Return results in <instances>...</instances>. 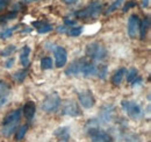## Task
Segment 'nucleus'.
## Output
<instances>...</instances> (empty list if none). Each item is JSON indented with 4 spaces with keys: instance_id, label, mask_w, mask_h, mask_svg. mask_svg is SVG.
Here are the masks:
<instances>
[{
    "instance_id": "nucleus-1",
    "label": "nucleus",
    "mask_w": 151,
    "mask_h": 142,
    "mask_svg": "<svg viewBox=\"0 0 151 142\" xmlns=\"http://www.w3.org/2000/svg\"><path fill=\"white\" fill-rule=\"evenodd\" d=\"M21 120V111L20 109H14L9 112L2 122V134L5 136H11L18 128Z\"/></svg>"
},
{
    "instance_id": "nucleus-2",
    "label": "nucleus",
    "mask_w": 151,
    "mask_h": 142,
    "mask_svg": "<svg viewBox=\"0 0 151 142\" xmlns=\"http://www.w3.org/2000/svg\"><path fill=\"white\" fill-rule=\"evenodd\" d=\"M101 11H102V4L99 1H93L87 7H85L84 9L77 12L76 15L79 19H83V20L95 19L101 14Z\"/></svg>"
},
{
    "instance_id": "nucleus-3",
    "label": "nucleus",
    "mask_w": 151,
    "mask_h": 142,
    "mask_svg": "<svg viewBox=\"0 0 151 142\" xmlns=\"http://www.w3.org/2000/svg\"><path fill=\"white\" fill-rule=\"evenodd\" d=\"M86 55L96 62H101L107 58V50L99 42H92L86 47Z\"/></svg>"
},
{
    "instance_id": "nucleus-4",
    "label": "nucleus",
    "mask_w": 151,
    "mask_h": 142,
    "mask_svg": "<svg viewBox=\"0 0 151 142\" xmlns=\"http://www.w3.org/2000/svg\"><path fill=\"white\" fill-rule=\"evenodd\" d=\"M60 97L58 96L57 92H52L50 94H48L45 97V99L42 103V109L47 113H51L58 109V107L60 106Z\"/></svg>"
},
{
    "instance_id": "nucleus-5",
    "label": "nucleus",
    "mask_w": 151,
    "mask_h": 142,
    "mask_svg": "<svg viewBox=\"0 0 151 142\" xmlns=\"http://www.w3.org/2000/svg\"><path fill=\"white\" fill-rule=\"evenodd\" d=\"M122 108L132 119H139L143 115V111H142L141 106L138 104H136L135 101L123 100L122 101Z\"/></svg>"
},
{
    "instance_id": "nucleus-6",
    "label": "nucleus",
    "mask_w": 151,
    "mask_h": 142,
    "mask_svg": "<svg viewBox=\"0 0 151 142\" xmlns=\"http://www.w3.org/2000/svg\"><path fill=\"white\" fill-rule=\"evenodd\" d=\"M88 134L92 138V142H112V138L98 127H90Z\"/></svg>"
},
{
    "instance_id": "nucleus-7",
    "label": "nucleus",
    "mask_w": 151,
    "mask_h": 142,
    "mask_svg": "<svg viewBox=\"0 0 151 142\" xmlns=\"http://www.w3.org/2000/svg\"><path fill=\"white\" fill-rule=\"evenodd\" d=\"M62 114L69 115V117H79V115H81V112L76 101L69 100V101L64 103V105L62 107Z\"/></svg>"
},
{
    "instance_id": "nucleus-8",
    "label": "nucleus",
    "mask_w": 151,
    "mask_h": 142,
    "mask_svg": "<svg viewBox=\"0 0 151 142\" xmlns=\"http://www.w3.org/2000/svg\"><path fill=\"white\" fill-rule=\"evenodd\" d=\"M78 99H79V103L80 105L84 107V108H92L95 104V99L92 94L91 91H84V92H80L78 94Z\"/></svg>"
},
{
    "instance_id": "nucleus-9",
    "label": "nucleus",
    "mask_w": 151,
    "mask_h": 142,
    "mask_svg": "<svg viewBox=\"0 0 151 142\" xmlns=\"http://www.w3.org/2000/svg\"><path fill=\"white\" fill-rule=\"evenodd\" d=\"M139 22L141 20L137 14H132L128 20V34L132 38H136L139 30Z\"/></svg>"
},
{
    "instance_id": "nucleus-10",
    "label": "nucleus",
    "mask_w": 151,
    "mask_h": 142,
    "mask_svg": "<svg viewBox=\"0 0 151 142\" xmlns=\"http://www.w3.org/2000/svg\"><path fill=\"white\" fill-rule=\"evenodd\" d=\"M54 54H55V59H56V67L57 68H63L66 64L68 61V53L63 47L57 46L54 49Z\"/></svg>"
},
{
    "instance_id": "nucleus-11",
    "label": "nucleus",
    "mask_w": 151,
    "mask_h": 142,
    "mask_svg": "<svg viewBox=\"0 0 151 142\" xmlns=\"http://www.w3.org/2000/svg\"><path fill=\"white\" fill-rule=\"evenodd\" d=\"M11 97V86L8 83L0 80V107L4 106Z\"/></svg>"
},
{
    "instance_id": "nucleus-12",
    "label": "nucleus",
    "mask_w": 151,
    "mask_h": 142,
    "mask_svg": "<svg viewBox=\"0 0 151 142\" xmlns=\"http://www.w3.org/2000/svg\"><path fill=\"white\" fill-rule=\"evenodd\" d=\"M85 63H86V61H85L84 58L73 62V63L65 70V75H68V76H71V75H72V76H77L78 73L81 72V69H83V67H84Z\"/></svg>"
},
{
    "instance_id": "nucleus-13",
    "label": "nucleus",
    "mask_w": 151,
    "mask_h": 142,
    "mask_svg": "<svg viewBox=\"0 0 151 142\" xmlns=\"http://www.w3.org/2000/svg\"><path fill=\"white\" fill-rule=\"evenodd\" d=\"M35 111H36V106H35V103L34 101H28L24 106H23V114L26 117L27 120H32L35 115Z\"/></svg>"
},
{
    "instance_id": "nucleus-14",
    "label": "nucleus",
    "mask_w": 151,
    "mask_h": 142,
    "mask_svg": "<svg viewBox=\"0 0 151 142\" xmlns=\"http://www.w3.org/2000/svg\"><path fill=\"white\" fill-rule=\"evenodd\" d=\"M33 26L37 29V32L40 34H45V33H49V32L52 30V25H50L48 22H43V21L33 22Z\"/></svg>"
},
{
    "instance_id": "nucleus-15",
    "label": "nucleus",
    "mask_w": 151,
    "mask_h": 142,
    "mask_svg": "<svg viewBox=\"0 0 151 142\" xmlns=\"http://www.w3.org/2000/svg\"><path fill=\"white\" fill-rule=\"evenodd\" d=\"M149 28H150V18L147 17L143 21L139 22V30L138 32L141 34V38L142 40L145 38V36H147L148 32H149Z\"/></svg>"
},
{
    "instance_id": "nucleus-16",
    "label": "nucleus",
    "mask_w": 151,
    "mask_h": 142,
    "mask_svg": "<svg viewBox=\"0 0 151 142\" xmlns=\"http://www.w3.org/2000/svg\"><path fill=\"white\" fill-rule=\"evenodd\" d=\"M96 69L98 67L93 64V63H85L83 69H81V73L85 76V77H90V76H94L96 75Z\"/></svg>"
},
{
    "instance_id": "nucleus-17",
    "label": "nucleus",
    "mask_w": 151,
    "mask_h": 142,
    "mask_svg": "<svg viewBox=\"0 0 151 142\" xmlns=\"http://www.w3.org/2000/svg\"><path fill=\"white\" fill-rule=\"evenodd\" d=\"M126 75H127V69L126 68L119 69V70L115 72L113 78H112V83H113L114 85H120L122 83V80H123V78H124Z\"/></svg>"
},
{
    "instance_id": "nucleus-18",
    "label": "nucleus",
    "mask_w": 151,
    "mask_h": 142,
    "mask_svg": "<svg viewBox=\"0 0 151 142\" xmlns=\"http://www.w3.org/2000/svg\"><path fill=\"white\" fill-rule=\"evenodd\" d=\"M29 54H30V48L28 46L22 48L21 54H20V61H21V64L24 68H27L29 65Z\"/></svg>"
},
{
    "instance_id": "nucleus-19",
    "label": "nucleus",
    "mask_w": 151,
    "mask_h": 142,
    "mask_svg": "<svg viewBox=\"0 0 151 142\" xmlns=\"http://www.w3.org/2000/svg\"><path fill=\"white\" fill-rule=\"evenodd\" d=\"M123 1H124V0H115L113 4H112V5H111V6H109V7L106 9L105 14H106V15L112 14V13H113V12H115L117 8H120V7H121V5L123 4Z\"/></svg>"
},
{
    "instance_id": "nucleus-20",
    "label": "nucleus",
    "mask_w": 151,
    "mask_h": 142,
    "mask_svg": "<svg viewBox=\"0 0 151 142\" xmlns=\"http://www.w3.org/2000/svg\"><path fill=\"white\" fill-rule=\"evenodd\" d=\"M28 128H29L28 125H23V126L20 127L19 130H17V134H15V139H17V141H21V140L24 138V135L27 134Z\"/></svg>"
},
{
    "instance_id": "nucleus-21",
    "label": "nucleus",
    "mask_w": 151,
    "mask_h": 142,
    "mask_svg": "<svg viewBox=\"0 0 151 142\" xmlns=\"http://www.w3.org/2000/svg\"><path fill=\"white\" fill-rule=\"evenodd\" d=\"M52 65H54V63H52V59L50 57H44L41 59V68L43 70H49L52 68Z\"/></svg>"
},
{
    "instance_id": "nucleus-22",
    "label": "nucleus",
    "mask_w": 151,
    "mask_h": 142,
    "mask_svg": "<svg viewBox=\"0 0 151 142\" xmlns=\"http://www.w3.org/2000/svg\"><path fill=\"white\" fill-rule=\"evenodd\" d=\"M17 29V27H12V28H6L5 30H2L1 32V34H0V37L1 38H8V37H11V36L13 35V33H14V30Z\"/></svg>"
},
{
    "instance_id": "nucleus-23",
    "label": "nucleus",
    "mask_w": 151,
    "mask_h": 142,
    "mask_svg": "<svg viewBox=\"0 0 151 142\" xmlns=\"http://www.w3.org/2000/svg\"><path fill=\"white\" fill-rule=\"evenodd\" d=\"M107 72H108V69H107V67L106 65H99L98 67V69H96V76H99L100 78H105L106 77V75H107Z\"/></svg>"
},
{
    "instance_id": "nucleus-24",
    "label": "nucleus",
    "mask_w": 151,
    "mask_h": 142,
    "mask_svg": "<svg viewBox=\"0 0 151 142\" xmlns=\"http://www.w3.org/2000/svg\"><path fill=\"white\" fill-rule=\"evenodd\" d=\"M27 75H28V71L27 70H21V71H18L15 75H14V78L18 80V82H23V79L27 77Z\"/></svg>"
},
{
    "instance_id": "nucleus-25",
    "label": "nucleus",
    "mask_w": 151,
    "mask_h": 142,
    "mask_svg": "<svg viewBox=\"0 0 151 142\" xmlns=\"http://www.w3.org/2000/svg\"><path fill=\"white\" fill-rule=\"evenodd\" d=\"M137 77V70L136 69H132L129 72H127V82L128 83H132Z\"/></svg>"
},
{
    "instance_id": "nucleus-26",
    "label": "nucleus",
    "mask_w": 151,
    "mask_h": 142,
    "mask_svg": "<svg viewBox=\"0 0 151 142\" xmlns=\"http://www.w3.org/2000/svg\"><path fill=\"white\" fill-rule=\"evenodd\" d=\"M17 12H12V13H8L7 15H4V17H1L0 18V22L1 23H4V22H7V21H9V20H12V19H15L17 18Z\"/></svg>"
},
{
    "instance_id": "nucleus-27",
    "label": "nucleus",
    "mask_w": 151,
    "mask_h": 142,
    "mask_svg": "<svg viewBox=\"0 0 151 142\" xmlns=\"http://www.w3.org/2000/svg\"><path fill=\"white\" fill-rule=\"evenodd\" d=\"M83 33V27L80 26V27H75V28H71L70 30H69V34L71 36H79L80 34Z\"/></svg>"
},
{
    "instance_id": "nucleus-28",
    "label": "nucleus",
    "mask_w": 151,
    "mask_h": 142,
    "mask_svg": "<svg viewBox=\"0 0 151 142\" xmlns=\"http://www.w3.org/2000/svg\"><path fill=\"white\" fill-rule=\"evenodd\" d=\"M15 50H17V47L15 46H9L8 48H6L5 50L1 51V56H5V57L6 56H9L11 54L13 53V51H15Z\"/></svg>"
},
{
    "instance_id": "nucleus-29",
    "label": "nucleus",
    "mask_w": 151,
    "mask_h": 142,
    "mask_svg": "<svg viewBox=\"0 0 151 142\" xmlns=\"http://www.w3.org/2000/svg\"><path fill=\"white\" fill-rule=\"evenodd\" d=\"M135 6H136V4H135L134 1H129V2H127V4H126V6L123 7V12H128L132 7H135Z\"/></svg>"
},
{
    "instance_id": "nucleus-30",
    "label": "nucleus",
    "mask_w": 151,
    "mask_h": 142,
    "mask_svg": "<svg viewBox=\"0 0 151 142\" xmlns=\"http://www.w3.org/2000/svg\"><path fill=\"white\" fill-rule=\"evenodd\" d=\"M9 4V0H0V12H2Z\"/></svg>"
},
{
    "instance_id": "nucleus-31",
    "label": "nucleus",
    "mask_w": 151,
    "mask_h": 142,
    "mask_svg": "<svg viewBox=\"0 0 151 142\" xmlns=\"http://www.w3.org/2000/svg\"><path fill=\"white\" fill-rule=\"evenodd\" d=\"M13 64H14V58H8L7 61H6V63H5V68H7V69H11L12 67H13Z\"/></svg>"
},
{
    "instance_id": "nucleus-32",
    "label": "nucleus",
    "mask_w": 151,
    "mask_h": 142,
    "mask_svg": "<svg viewBox=\"0 0 151 142\" xmlns=\"http://www.w3.org/2000/svg\"><path fill=\"white\" fill-rule=\"evenodd\" d=\"M65 25L73 26V25H76V20H69V19H65Z\"/></svg>"
},
{
    "instance_id": "nucleus-33",
    "label": "nucleus",
    "mask_w": 151,
    "mask_h": 142,
    "mask_svg": "<svg viewBox=\"0 0 151 142\" xmlns=\"http://www.w3.org/2000/svg\"><path fill=\"white\" fill-rule=\"evenodd\" d=\"M150 5V0H142V6L145 8V7H148Z\"/></svg>"
},
{
    "instance_id": "nucleus-34",
    "label": "nucleus",
    "mask_w": 151,
    "mask_h": 142,
    "mask_svg": "<svg viewBox=\"0 0 151 142\" xmlns=\"http://www.w3.org/2000/svg\"><path fill=\"white\" fill-rule=\"evenodd\" d=\"M63 1H64L66 5H73V4H76L78 0H63Z\"/></svg>"
},
{
    "instance_id": "nucleus-35",
    "label": "nucleus",
    "mask_w": 151,
    "mask_h": 142,
    "mask_svg": "<svg viewBox=\"0 0 151 142\" xmlns=\"http://www.w3.org/2000/svg\"><path fill=\"white\" fill-rule=\"evenodd\" d=\"M59 32H63V33H65L66 32V27L64 26V27H59V29H58Z\"/></svg>"
},
{
    "instance_id": "nucleus-36",
    "label": "nucleus",
    "mask_w": 151,
    "mask_h": 142,
    "mask_svg": "<svg viewBox=\"0 0 151 142\" xmlns=\"http://www.w3.org/2000/svg\"><path fill=\"white\" fill-rule=\"evenodd\" d=\"M26 2H33V1H38V0H24Z\"/></svg>"
}]
</instances>
